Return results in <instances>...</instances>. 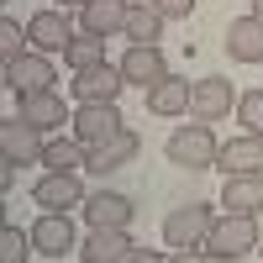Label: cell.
I'll return each mask as SVG.
<instances>
[{"label":"cell","mask_w":263,"mask_h":263,"mask_svg":"<svg viewBox=\"0 0 263 263\" xmlns=\"http://www.w3.org/2000/svg\"><path fill=\"white\" fill-rule=\"evenodd\" d=\"M126 11H132V0H90L79 11V21L95 37H116V32H126Z\"/></svg>","instance_id":"21"},{"label":"cell","mask_w":263,"mask_h":263,"mask_svg":"<svg viewBox=\"0 0 263 263\" xmlns=\"http://www.w3.org/2000/svg\"><path fill=\"white\" fill-rule=\"evenodd\" d=\"M32 242L42 258H63V253H74L79 248V232L69 221V211H42L37 221H32Z\"/></svg>","instance_id":"8"},{"label":"cell","mask_w":263,"mask_h":263,"mask_svg":"<svg viewBox=\"0 0 263 263\" xmlns=\"http://www.w3.org/2000/svg\"><path fill=\"white\" fill-rule=\"evenodd\" d=\"M32 253H37L32 232H21V227H6V232H0V263H27Z\"/></svg>","instance_id":"25"},{"label":"cell","mask_w":263,"mask_h":263,"mask_svg":"<svg viewBox=\"0 0 263 263\" xmlns=\"http://www.w3.org/2000/svg\"><path fill=\"white\" fill-rule=\"evenodd\" d=\"M32 200H37L42 211H79V205H84L79 168H48V174L32 184Z\"/></svg>","instance_id":"4"},{"label":"cell","mask_w":263,"mask_h":263,"mask_svg":"<svg viewBox=\"0 0 263 263\" xmlns=\"http://www.w3.org/2000/svg\"><path fill=\"white\" fill-rule=\"evenodd\" d=\"M227 53L237 63H263V16H237L227 27Z\"/></svg>","instance_id":"19"},{"label":"cell","mask_w":263,"mask_h":263,"mask_svg":"<svg viewBox=\"0 0 263 263\" xmlns=\"http://www.w3.org/2000/svg\"><path fill=\"white\" fill-rule=\"evenodd\" d=\"M126 263H168V258H163V253H147V248H132Z\"/></svg>","instance_id":"30"},{"label":"cell","mask_w":263,"mask_h":263,"mask_svg":"<svg viewBox=\"0 0 263 263\" xmlns=\"http://www.w3.org/2000/svg\"><path fill=\"white\" fill-rule=\"evenodd\" d=\"M126 42H158L163 37V16L147 6V0H132V11H126Z\"/></svg>","instance_id":"23"},{"label":"cell","mask_w":263,"mask_h":263,"mask_svg":"<svg viewBox=\"0 0 263 263\" xmlns=\"http://www.w3.org/2000/svg\"><path fill=\"white\" fill-rule=\"evenodd\" d=\"M258 216H216V227H211V237H205V253H211V263H237V258H248V253H258Z\"/></svg>","instance_id":"2"},{"label":"cell","mask_w":263,"mask_h":263,"mask_svg":"<svg viewBox=\"0 0 263 263\" xmlns=\"http://www.w3.org/2000/svg\"><path fill=\"white\" fill-rule=\"evenodd\" d=\"M121 74H126V84H142V90H153V84L168 74L163 48H158V42H132L126 58H121Z\"/></svg>","instance_id":"11"},{"label":"cell","mask_w":263,"mask_h":263,"mask_svg":"<svg viewBox=\"0 0 263 263\" xmlns=\"http://www.w3.org/2000/svg\"><path fill=\"white\" fill-rule=\"evenodd\" d=\"M63 63H69L74 74L100 69V63H105V37H95V32H74V42L63 48Z\"/></svg>","instance_id":"22"},{"label":"cell","mask_w":263,"mask_h":263,"mask_svg":"<svg viewBox=\"0 0 263 263\" xmlns=\"http://www.w3.org/2000/svg\"><path fill=\"white\" fill-rule=\"evenodd\" d=\"M74 100L79 105H116L121 90H126V74H121V63H100V69H84L74 74Z\"/></svg>","instance_id":"5"},{"label":"cell","mask_w":263,"mask_h":263,"mask_svg":"<svg viewBox=\"0 0 263 263\" xmlns=\"http://www.w3.org/2000/svg\"><path fill=\"white\" fill-rule=\"evenodd\" d=\"M21 42H32V37H27V27H16V21L6 16V21H0V58L16 63L21 53H32V48H21Z\"/></svg>","instance_id":"27"},{"label":"cell","mask_w":263,"mask_h":263,"mask_svg":"<svg viewBox=\"0 0 263 263\" xmlns=\"http://www.w3.org/2000/svg\"><path fill=\"white\" fill-rule=\"evenodd\" d=\"M168 263H211V253H205V248H200V253H195V248H174Z\"/></svg>","instance_id":"29"},{"label":"cell","mask_w":263,"mask_h":263,"mask_svg":"<svg viewBox=\"0 0 263 263\" xmlns=\"http://www.w3.org/2000/svg\"><path fill=\"white\" fill-rule=\"evenodd\" d=\"M216 168H221V174H263V137L242 132V137L221 142V153H216Z\"/></svg>","instance_id":"18"},{"label":"cell","mask_w":263,"mask_h":263,"mask_svg":"<svg viewBox=\"0 0 263 263\" xmlns=\"http://www.w3.org/2000/svg\"><path fill=\"white\" fill-rule=\"evenodd\" d=\"M216 227V211L211 205H179V211H168L163 216V242L168 248H205V237Z\"/></svg>","instance_id":"3"},{"label":"cell","mask_w":263,"mask_h":263,"mask_svg":"<svg viewBox=\"0 0 263 263\" xmlns=\"http://www.w3.org/2000/svg\"><path fill=\"white\" fill-rule=\"evenodd\" d=\"M132 232H121V227H90V237H84V263H126L132 258Z\"/></svg>","instance_id":"15"},{"label":"cell","mask_w":263,"mask_h":263,"mask_svg":"<svg viewBox=\"0 0 263 263\" xmlns=\"http://www.w3.org/2000/svg\"><path fill=\"white\" fill-rule=\"evenodd\" d=\"M42 153H48V137H42L37 126H27L21 116L0 121V158H6V163L27 168V163H42Z\"/></svg>","instance_id":"6"},{"label":"cell","mask_w":263,"mask_h":263,"mask_svg":"<svg viewBox=\"0 0 263 263\" xmlns=\"http://www.w3.org/2000/svg\"><path fill=\"white\" fill-rule=\"evenodd\" d=\"M232 111H237V95H232L227 79H195V90H190V116L195 121H221Z\"/></svg>","instance_id":"10"},{"label":"cell","mask_w":263,"mask_h":263,"mask_svg":"<svg viewBox=\"0 0 263 263\" xmlns=\"http://www.w3.org/2000/svg\"><path fill=\"white\" fill-rule=\"evenodd\" d=\"M190 90H195L190 79L163 74V79L147 90V111H153V116H184V111H190Z\"/></svg>","instance_id":"20"},{"label":"cell","mask_w":263,"mask_h":263,"mask_svg":"<svg viewBox=\"0 0 263 263\" xmlns=\"http://www.w3.org/2000/svg\"><path fill=\"white\" fill-rule=\"evenodd\" d=\"M153 11H158L163 21H190V11H195V0H147Z\"/></svg>","instance_id":"28"},{"label":"cell","mask_w":263,"mask_h":263,"mask_svg":"<svg viewBox=\"0 0 263 263\" xmlns=\"http://www.w3.org/2000/svg\"><path fill=\"white\" fill-rule=\"evenodd\" d=\"M79 263H84V258H79Z\"/></svg>","instance_id":"35"},{"label":"cell","mask_w":263,"mask_h":263,"mask_svg":"<svg viewBox=\"0 0 263 263\" xmlns=\"http://www.w3.org/2000/svg\"><path fill=\"white\" fill-rule=\"evenodd\" d=\"M53 84H58L53 53H21L16 63H6V90H16V95H42Z\"/></svg>","instance_id":"7"},{"label":"cell","mask_w":263,"mask_h":263,"mask_svg":"<svg viewBox=\"0 0 263 263\" xmlns=\"http://www.w3.org/2000/svg\"><path fill=\"white\" fill-rule=\"evenodd\" d=\"M163 153H168L174 168L200 174V168H216V153H221V142H216L211 121H195V126H174L168 142H163Z\"/></svg>","instance_id":"1"},{"label":"cell","mask_w":263,"mask_h":263,"mask_svg":"<svg viewBox=\"0 0 263 263\" xmlns=\"http://www.w3.org/2000/svg\"><path fill=\"white\" fill-rule=\"evenodd\" d=\"M258 258H263V242H258Z\"/></svg>","instance_id":"34"},{"label":"cell","mask_w":263,"mask_h":263,"mask_svg":"<svg viewBox=\"0 0 263 263\" xmlns=\"http://www.w3.org/2000/svg\"><path fill=\"white\" fill-rule=\"evenodd\" d=\"M221 211H232V216H258V211H263V174H227V184H221Z\"/></svg>","instance_id":"17"},{"label":"cell","mask_w":263,"mask_h":263,"mask_svg":"<svg viewBox=\"0 0 263 263\" xmlns=\"http://www.w3.org/2000/svg\"><path fill=\"white\" fill-rule=\"evenodd\" d=\"M27 37H32V53H63L74 42V27L63 11H37L27 21Z\"/></svg>","instance_id":"16"},{"label":"cell","mask_w":263,"mask_h":263,"mask_svg":"<svg viewBox=\"0 0 263 263\" xmlns=\"http://www.w3.org/2000/svg\"><path fill=\"white\" fill-rule=\"evenodd\" d=\"M58 6H63V11H69V6H79V11H84V6H90V0H58Z\"/></svg>","instance_id":"32"},{"label":"cell","mask_w":263,"mask_h":263,"mask_svg":"<svg viewBox=\"0 0 263 263\" xmlns=\"http://www.w3.org/2000/svg\"><path fill=\"white\" fill-rule=\"evenodd\" d=\"M253 16H263V0H253Z\"/></svg>","instance_id":"33"},{"label":"cell","mask_w":263,"mask_h":263,"mask_svg":"<svg viewBox=\"0 0 263 263\" xmlns=\"http://www.w3.org/2000/svg\"><path fill=\"white\" fill-rule=\"evenodd\" d=\"M11 184H16V163L0 158V190H11Z\"/></svg>","instance_id":"31"},{"label":"cell","mask_w":263,"mask_h":263,"mask_svg":"<svg viewBox=\"0 0 263 263\" xmlns=\"http://www.w3.org/2000/svg\"><path fill=\"white\" fill-rule=\"evenodd\" d=\"M84 221L90 227H132V216H137V205L126 200V195H116V190H95V195H84Z\"/></svg>","instance_id":"12"},{"label":"cell","mask_w":263,"mask_h":263,"mask_svg":"<svg viewBox=\"0 0 263 263\" xmlns=\"http://www.w3.org/2000/svg\"><path fill=\"white\" fill-rule=\"evenodd\" d=\"M69 126H74V137H79L84 147H95V142H105V137H116L126 121H121L116 105H79Z\"/></svg>","instance_id":"13"},{"label":"cell","mask_w":263,"mask_h":263,"mask_svg":"<svg viewBox=\"0 0 263 263\" xmlns=\"http://www.w3.org/2000/svg\"><path fill=\"white\" fill-rule=\"evenodd\" d=\"M137 153H142V137L132 126H121L116 137H105V142H95L90 153H84V168L90 174H111V168H126Z\"/></svg>","instance_id":"9"},{"label":"cell","mask_w":263,"mask_h":263,"mask_svg":"<svg viewBox=\"0 0 263 263\" xmlns=\"http://www.w3.org/2000/svg\"><path fill=\"white\" fill-rule=\"evenodd\" d=\"M21 121L37 126V132H63L74 116H69V105H63L58 90H42V95H21Z\"/></svg>","instance_id":"14"},{"label":"cell","mask_w":263,"mask_h":263,"mask_svg":"<svg viewBox=\"0 0 263 263\" xmlns=\"http://www.w3.org/2000/svg\"><path fill=\"white\" fill-rule=\"evenodd\" d=\"M237 121H242L253 137H263V90H242L237 95Z\"/></svg>","instance_id":"26"},{"label":"cell","mask_w":263,"mask_h":263,"mask_svg":"<svg viewBox=\"0 0 263 263\" xmlns=\"http://www.w3.org/2000/svg\"><path fill=\"white\" fill-rule=\"evenodd\" d=\"M84 147L79 137H48V153H42V168H84Z\"/></svg>","instance_id":"24"}]
</instances>
